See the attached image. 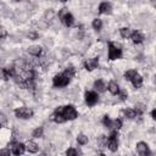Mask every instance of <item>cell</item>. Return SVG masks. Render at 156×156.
I'll return each mask as SVG.
<instances>
[{
    "mask_svg": "<svg viewBox=\"0 0 156 156\" xmlns=\"http://www.w3.org/2000/svg\"><path fill=\"white\" fill-rule=\"evenodd\" d=\"M61 111H62V116H63L65 121H73L78 117V112L74 108V106H72V105L61 106Z\"/></svg>",
    "mask_w": 156,
    "mask_h": 156,
    "instance_id": "obj_1",
    "label": "cell"
},
{
    "mask_svg": "<svg viewBox=\"0 0 156 156\" xmlns=\"http://www.w3.org/2000/svg\"><path fill=\"white\" fill-rule=\"evenodd\" d=\"M106 146L112 152L117 151V149H118V134H117L116 130H112V133L106 139Z\"/></svg>",
    "mask_w": 156,
    "mask_h": 156,
    "instance_id": "obj_2",
    "label": "cell"
},
{
    "mask_svg": "<svg viewBox=\"0 0 156 156\" xmlns=\"http://www.w3.org/2000/svg\"><path fill=\"white\" fill-rule=\"evenodd\" d=\"M69 82H71V79H69L66 74H63V72L56 74V76L52 78V84H54V87H56V88H63V87L68 85Z\"/></svg>",
    "mask_w": 156,
    "mask_h": 156,
    "instance_id": "obj_3",
    "label": "cell"
},
{
    "mask_svg": "<svg viewBox=\"0 0 156 156\" xmlns=\"http://www.w3.org/2000/svg\"><path fill=\"white\" fill-rule=\"evenodd\" d=\"M58 17H60V20L62 21V23L66 27H72L73 23H74V17L67 11V9H62L58 12Z\"/></svg>",
    "mask_w": 156,
    "mask_h": 156,
    "instance_id": "obj_4",
    "label": "cell"
},
{
    "mask_svg": "<svg viewBox=\"0 0 156 156\" xmlns=\"http://www.w3.org/2000/svg\"><path fill=\"white\" fill-rule=\"evenodd\" d=\"M121 56H122V49L113 43H108V58L113 61L121 58Z\"/></svg>",
    "mask_w": 156,
    "mask_h": 156,
    "instance_id": "obj_5",
    "label": "cell"
},
{
    "mask_svg": "<svg viewBox=\"0 0 156 156\" xmlns=\"http://www.w3.org/2000/svg\"><path fill=\"white\" fill-rule=\"evenodd\" d=\"M15 116L17 118H21V119H28L33 116V110L29 107L22 106V107H18L15 110Z\"/></svg>",
    "mask_w": 156,
    "mask_h": 156,
    "instance_id": "obj_6",
    "label": "cell"
},
{
    "mask_svg": "<svg viewBox=\"0 0 156 156\" xmlns=\"http://www.w3.org/2000/svg\"><path fill=\"white\" fill-rule=\"evenodd\" d=\"M11 152L15 155V156H21L24 154L26 151V145L22 144V143H18V141H13L11 143Z\"/></svg>",
    "mask_w": 156,
    "mask_h": 156,
    "instance_id": "obj_7",
    "label": "cell"
},
{
    "mask_svg": "<svg viewBox=\"0 0 156 156\" xmlns=\"http://www.w3.org/2000/svg\"><path fill=\"white\" fill-rule=\"evenodd\" d=\"M136 152L139 156H151V151L149 149V145L144 141H139L136 144Z\"/></svg>",
    "mask_w": 156,
    "mask_h": 156,
    "instance_id": "obj_8",
    "label": "cell"
},
{
    "mask_svg": "<svg viewBox=\"0 0 156 156\" xmlns=\"http://www.w3.org/2000/svg\"><path fill=\"white\" fill-rule=\"evenodd\" d=\"M99 101V95L95 91H87L85 93V102L88 106H94Z\"/></svg>",
    "mask_w": 156,
    "mask_h": 156,
    "instance_id": "obj_9",
    "label": "cell"
},
{
    "mask_svg": "<svg viewBox=\"0 0 156 156\" xmlns=\"http://www.w3.org/2000/svg\"><path fill=\"white\" fill-rule=\"evenodd\" d=\"M50 119H51V121H54V122H56V123H63V122H66V121H65V118H63V116H62L61 106H60V107H57V108L52 112V115L50 116Z\"/></svg>",
    "mask_w": 156,
    "mask_h": 156,
    "instance_id": "obj_10",
    "label": "cell"
},
{
    "mask_svg": "<svg viewBox=\"0 0 156 156\" xmlns=\"http://www.w3.org/2000/svg\"><path fill=\"white\" fill-rule=\"evenodd\" d=\"M98 66H99V57H91V58H88L84 62V67H85L87 71H93Z\"/></svg>",
    "mask_w": 156,
    "mask_h": 156,
    "instance_id": "obj_11",
    "label": "cell"
},
{
    "mask_svg": "<svg viewBox=\"0 0 156 156\" xmlns=\"http://www.w3.org/2000/svg\"><path fill=\"white\" fill-rule=\"evenodd\" d=\"M130 39L134 44H140L144 41V35L139 32V30H134L132 32V35H130Z\"/></svg>",
    "mask_w": 156,
    "mask_h": 156,
    "instance_id": "obj_12",
    "label": "cell"
},
{
    "mask_svg": "<svg viewBox=\"0 0 156 156\" xmlns=\"http://www.w3.org/2000/svg\"><path fill=\"white\" fill-rule=\"evenodd\" d=\"M130 82H132V84H133V87H134V88H140V87L143 85V77L136 72V73L132 77Z\"/></svg>",
    "mask_w": 156,
    "mask_h": 156,
    "instance_id": "obj_13",
    "label": "cell"
},
{
    "mask_svg": "<svg viewBox=\"0 0 156 156\" xmlns=\"http://www.w3.org/2000/svg\"><path fill=\"white\" fill-rule=\"evenodd\" d=\"M112 11V5L110 2H101L99 5V12L100 13H111Z\"/></svg>",
    "mask_w": 156,
    "mask_h": 156,
    "instance_id": "obj_14",
    "label": "cell"
},
{
    "mask_svg": "<svg viewBox=\"0 0 156 156\" xmlns=\"http://www.w3.org/2000/svg\"><path fill=\"white\" fill-rule=\"evenodd\" d=\"M107 89H108V91L112 94V95H117L118 93H119V87H118V84L116 83V82H110L108 83V85H107Z\"/></svg>",
    "mask_w": 156,
    "mask_h": 156,
    "instance_id": "obj_15",
    "label": "cell"
},
{
    "mask_svg": "<svg viewBox=\"0 0 156 156\" xmlns=\"http://www.w3.org/2000/svg\"><path fill=\"white\" fill-rule=\"evenodd\" d=\"M26 150H27L28 152L35 154V152L39 151V146H38V144L34 143V141H28V143L26 144Z\"/></svg>",
    "mask_w": 156,
    "mask_h": 156,
    "instance_id": "obj_16",
    "label": "cell"
},
{
    "mask_svg": "<svg viewBox=\"0 0 156 156\" xmlns=\"http://www.w3.org/2000/svg\"><path fill=\"white\" fill-rule=\"evenodd\" d=\"M28 52H29L30 55L35 56V57H39L40 54H41V48H40L39 45H32V46L28 48Z\"/></svg>",
    "mask_w": 156,
    "mask_h": 156,
    "instance_id": "obj_17",
    "label": "cell"
},
{
    "mask_svg": "<svg viewBox=\"0 0 156 156\" xmlns=\"http://www.w3.org/2000/svg\"><path fill=\"white\" fill-rule=\"evenodd\" d=\"M122 127V121L119 118H116V119H111V124H110V128L108 129H112V130H118L121 129Z\"/></svg>",
    "mask_w": 156,
    "mask_h": 156,
    "instance_id": "obj_18",
    "label": "cell"
},
{
    "mask_svg": "<svg viewBox=\"0 0 156 156\" xmlns=\"http://www.w3.org/2000/svg\"><path fill=\"white\" fill-rule=\"evenodd\" d=\"M94 88H95L99 93H102V91L106 90V85H105V83H104L101 79H98V80L94 82Z\"/></svg>",
    "mask_w": 156,
    "mask_h": 156,
    "instance_id": "obj_19",
    "label": "cell"
},
{
    "mask_svg": "<svg viewBox=\"0 0 156 156\" xmlns=\"http://www.w3.org/2000/svg\"><path fill=\"white\" fill-rule=\"evenodd\" d=\"M63 74H66V76L71 79V78H73L74 74H76V68H74L73 66H67L66 69L63 71Z\"/></svg>",
    "mask_w": 156,
    "mask_h": 156,
    "instance_id": "obj_20",
    "label": "cell"
},
{
    "mask_svg": "<svg viewBox=\"0 0 156 156\" xmlns=\"http://www.w3.org/2000/svg\"><path fill=\"white\" fill-rule=\"evenodd\" d=\"M123 115L127 118H129V119H133V118L136 117V113H135V111L133 108H126V110H123Z\"/></svg>",
    "mask_w": 156,
    "mask_h": 156,
    "instance_id": "obj_21",
    "label": "cell"
},
{
    "mask_svg": "<svg viewBox=\"0 0 156 156\" xmlns=\"http://www.w3.org/2000/svg\"><path fill=\"white\" fill-rule=\"evenodd\" d=\"M119 34H121L122 38H130V35H132V30H130L128 27H123V28L119 29Z\"/></svg>",
    "mask_w": 156,
    "mask_h": 156,
    "instance_id": "obj_22",
    "label": "cell"
},
{
    "mask_svg": "<svg viewBox=\"0 0 156 156\" xmlns=\"http://www.w3.org/2000/svg\"><path fill=\"white\" fill-rule=\"evenodd\" d=\"M93 28H94L95 30H100V29L102 28V21H101L100 18H95V20L93 21Z\"/></svg>",
    "mask_w": 156,
    "mask_h": 156,
    "instance_id": "obj_23",
    "label": "cell"
},
{
    "mask_svg": "<svg viewBox=\"0 0 156 156\" xmlns=\"http://www.w3.org/2000/svg\"><path fill=\"white\" fill-rule=\"evenodd\" d=\"M77 141H78L79 145H85L88 143V136H85L84 134H79L77 136Z\"/></svg>",
    "mask_w": 156,
    "mask_h": 156,
    "instance_id": "obj_24",
    "label": "cell"
},
{
    "mask_svg": "<svg viewBox=\"0 0 156 156\" xmlns=\"http://www.w3.org/2000/svg\"><path fill=\"white\" fill-rule=\"evenodd\" d=\"M66 156H79V151L74 147H69L67 151H66Z\"/></svg>",
    "mask_w": 156,
    "mask_h": 156,
    "instance_id": "obj_25",
    "label": "cell"
},
{
    "mask_svg": "<svg viewBox=\"0 0 156 156\" xmlns=\"http://www.w3.org/2000/svg\"><path fill=\"white\" fill-rule=\"evenodd\" d=\"M135 73H136V71H135V69H128V71L124 73V78H126L127 80H130V79H132V77H133Z\"/></svg>",
    "mask_w": 156,
    "mask_h": 156,
    "instance_id": "obj_26",
    "label": "cell"
},
{
    "mask_svg": "<svg viewBox=\"0 0 156 156\" xmlns=\"http://www.w3.org/2000/svg\"><path fill=\"white\" fill-rule=\"evenodd\" d=\"M33 136H34V138H41V136H43V128L39 127V128L34 129V130H33Z\"/></svg>",
    "mask_w": 156,
    "mask_h": 156,
    "instance_id": "obj_27",
    "label": "cell"
},
{
    "mask_svg": "<svg viewBox=\"0 0 156 156\" xmlns=\"http://www.w3.org/2000/svg\"><path fill=\"white\" fill-rule=\"evenodd\" d=\"M6 122H7V117H6V115L2 113V112H0V128H2V127L6 124Z\"/></svg>",
    "mask_w": 156,
    "mask_h": 156,
    "instance_id": "obj_28",
    "label": "cell"
},
{
    "mask_svg": "<svg viewBox=\"0 0 156 156\" xmlns=\"http://www.w3.org/2000/svg\"><path fill=\"white\" fill-rule=\"evenodd\" d=\"M102 124H104L106 128H110L111 119H110V117H108V116H104V118H102Z\"/></svg>",
    "mask_w": 156,
    "mask_h": 156,
    "instance_id": "obj_29",
    "label": "cell"
},
{
    "mask_svg": "<svg viewBox=\"0 0 156 156\" xmlns=\"http://www.w3.org/2000/svg\"><path fill=\"white\" fill-rule=\"evenodd\" d=\"M6 37H7V32H6V29L0 24V39H2V40H4Z\"/></svg>",
    "mask_w": 156,
    "mask_h": 156,
    "instance_id": "obj_30",
    "label": "cell"
},
{
    "mask_svg": "<svg viewBox=\"0 0 156 156\" xmlns=\"http://www.w3.org/2000/svg\"><path fill=\"white\" fill-rule=\"evenodd\" d=\"M118 95H119V99L123 101V100H126V99H127V96H128V93H127L126 90H119Z\"/></svg>",
    "mask_w": 156,
    "mask_h": 156,
    "instance_id": "obj_31",
    "label": "cell"
},
{
    "mask_svg": "<svg viewBox=\"0 0 156 156\" xmlns=\"http://www.w3.org/2000/svg\"><path fill=\"white\" fill-rule=\"evenodd\" d=\"M11 155V151L9 149H2L0 150V156H10Z\"/></svg>",
    "mask_w": 156,
    "mask_h": 156,
    "instance_id": "obj_32",
    "label": "cell"
},
{
    "mask_svg": "<svg viewBox=\"0 0 156 156\" xmlns=\"http://www.w3.org/2000/svg\"><path fill=\"white\" fill-rule=\"evenodd\" d=\"M151 117H152L154 119H156V110H152V111H151Z\"/></svg>",
    "mask_w": 156,
    "mask_h": 156,
    "instance_id": "obj_33",
    "label": "cell"
},
{
    "mask_svg": "<svg viewBox=\"0 0 156 156\" xmlns=\"http://www.w3.org/2000/svg\"><path fill=\"white\" fill-rule=\"evenodd\" d=\"M2 43H4V40H2V39H0V48H1V45H2Z\"/></svg>",
    "mask_w": 156,
    "mask_h": 156,
    "instance_id": "obj_34",
    "label": "cell"
},
{
    "mask_svg": "<svg viewBox=\"0 0 156 156\" xmlns=\"http://www.w3.org/2000/svg\"><path fill=\"white\" fill-rule=\"evenodd\" d=\"M98 156H106V155H104V154H99Z\"/></svg>",
    "mask_w": 156,
    "mask_h": 156,
    "instance_id": "obj_35",
    "label": "cell"
},
{
    "mask_svg": "<svg viewBox=\"0 0 156 156\" xmlns=\"http://www.w3.org/2000/svg\"><path fill=\"white\" fill-rule=\"evenodd\" d=\"M40 156H46V155H45V154H41V155H40Z\"/></svg>",
    "mask_w": 156,
    "mask_h": 156,
    "instance_id": "obj_36",
    "label": "cell"
}]
</instances>
